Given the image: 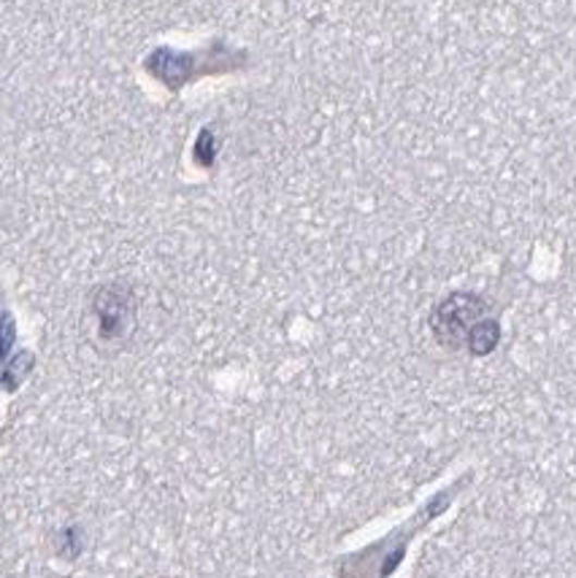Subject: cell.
Instances as JSON below:
<instances>
[{
    "instance_id": "1",
    "label": "cell",
    "mask_w": 576,
    "mask_h": 578,
    "mask_svg": "<svg viewBox=\"0 0 576 578\" xmlns=\"http://www.w3.org/2000/svg\"><path fill=\"white\" fill-rule=\"evenodd\" d=\"M84 317H87L89 324V341H93L98 349H120V346H125L127 341H131V335L136 333V292L122 282L103 284V287L93 290Z\"/></svg>"
},
{
    "instance_id": "2",
    "label": "cell",
    "mask_w": 576,
    "mask_h": 578,
    "mask_svg": "<svg viewBox=\"0 0 576 578\" xmlns=\"http://www.w3.org/2000/svg\"><path fill=\"white\" fill-rule=\"evenodd\" d=\"M490 319V306L479 295L471 292H455L444 297L430 313V330L433 339L444 349L461 352L468 349V341L477 333V328Z\"/></svg>"
}]
</instances>
